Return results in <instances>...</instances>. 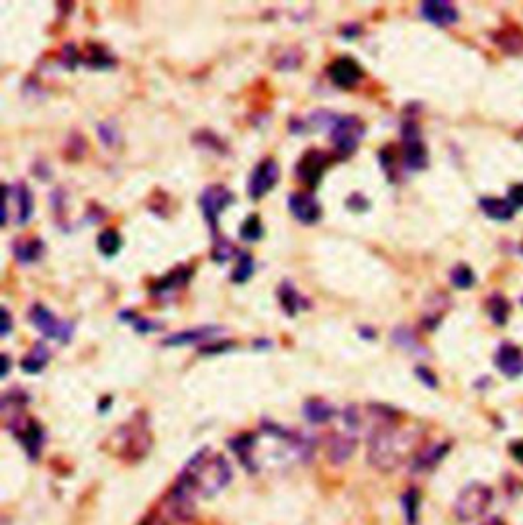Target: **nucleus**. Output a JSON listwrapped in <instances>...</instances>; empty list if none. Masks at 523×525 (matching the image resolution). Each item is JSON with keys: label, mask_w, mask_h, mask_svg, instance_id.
Here are the masks:
<instances>
[{"label": "nucleus", "mask_w": 523, "mask_h": 525, "mask_svg": "<svg viewBox=\"0 0 523 525\" xmlns=\"http://www.w3.org/2000/svg\"><path fill=\"white\" fill-rule=\"evenodd\" d=\"M302 415L313 426H323L335 417V409L323 399H309L302 405Z\"/></svg>", "instance_id": "24"}, {"label": "nucleus", "mask_w": 523, "mask_h": 525, "mask_svg": "<svg viewBox=\"0 0 523 525\" xmlns=\"http://www.w3.org/2000/svg\"><path fill=\"white\" fill-rule=\"evenodd\" d=\"M219 331H223V327L219 326H204V327H195V329H184L172 333L168 337L162 340V346L166 348H182V346H197L200 342L211 340L213 335H217Z\"/></svg>", "instance_id": "14"}, {"label": "nucleus", "mask_w": 523, "mask_h": 525, "mask_svg": "<svg viewBox=\"0 0 523 525\" xmlns=\"http://www.w3.org/2000/svg\"><path fill=\"white\" fill-rule=\"evenodd\" d=\"M480 211L493 219V221H509L515 215V206L509 202V199H497V197H482L478 200Z\"/></svg>", "instance_id": "23"}, {"label": "nucleus", "mask_w": 523, "mask_h": 525, "mask_svg": "<svg viewBox=\"0 0 523 525\" xmlns=\"http://www.w3.org/2000/svg\"><path fill=\"white\" fill-rule=\"evenodd\" d=\"M46 253V244L39 239V237H25V239H19L15 241L13 246V255L17 262L21 264H37Z\"/></svg>", "instance_id": "19"}, {"label": "nucleus", "mask_w": 523, "mask_h": 525, "mask_svg": "<svg viewBox=\"0 0 523 525\" xmlns=\"http://www.w3.org/2000/svg\"><path fill=\"white\" fill-rule=\"evenodd\" d=\"M507 199L509 202L515 206V209H522L523 206V184H513L507 192Z\"/></svg>", "instance_id": "38"}, {"label": "nucleus", "mask_w": 523, "mask_h": 525, "mask_svg": "<svg viewBox=\"0 0 523 525\" xmlns=\"http://www.w3.org/2000/svg\"><path fill=\"white\" fill-rule=\"evenodd\" d=\"M280 178V166L276 162L274 158H264L256 168L253 172L249 174L248 180V197L251 200H260L264 199L272 188L276 186Z\"/></svg>", "instance_id": "10"}, {"label": "nucleus", "mask_w": 523, "mask_h": 525, "mask_svg": "<svg viewBox=\"0 0 523 525\" xmlns=\"http://www.w3.org/2000/svg\"><path fill=\"white\" fill-rule=\"evenodd\" d=\"M4 202L17 204V215H15L17 225L29 223V219L33 217V211H35V202H33V195L25 182H17L15 186L4 184Z\"/></svg>", "instance_id": "13"}, {"label": "nucleus", "mask_w": 523, "mask_h": 525, "mask_svg": "<svg viewBox=\"0 0 523 525\" xmlns=\"http://www.w3.org/2000/svg\"><path fill=\"white\" fill-rule=\"evenodd\" d=\"M346 206L351 213H366V211H370V200L366 199L364 195H360V192H354L346 200Z\"/></svg>", "instance_id": "37"}, {"label": "nucleus", "mask_w": 523, "mask_h": 525, "mask_svg": "<svg viewBox=\"0 0 523 525\" xmlns=\"http://www.w3.org/2000/svg\"><path fill=\"white\" fill-rule=\"evenodd\" d=\"M233 202H235L233 190H229L223 184H211L200 192V211H202V217H204L207 225L211 227L215 237H219V217H221V213L227 206H231Z\"/></svg>", "instance_id": "7"}, {"label": "nucleus", "mask_w": 523, "mask_h": 525, "mask_svg": "<svg viewBox=\"0 0 523 525\" xmlns=\"http://www.w3.org/2000/svg\"><path fill=\"white\" fill-rule=\"evenodd\" d=\"M2 315V329H0V335L2 337H6L8 333H11V329H13V317H11V313H8V309L6 307H2V311H0Z\"/></svg>", "instance_id": "41"}, {"label": "nucleus", "mask_w": 523, "mask_h": 525, "mask_svg": "<svg viewBox=\"0 0 523 525\" xmlns=\"http://www.w3.org/2000/svg\"><path fill=\"white\" fill-rule=\"evenodd\" d=\"M400 141H403V151H400V162L407 172H421L429 164V153L421 139V127L415 119H405L400 125Z\"/></svg>", "instance_id": "5"}, {"label": "nucleus", "mask_w": 523, "mask_h": 525, "mask_svg": "<svg viewBox=\"0 0 523 525\" xmlns=\"http://www.w3.org/2000/svg\"><path fill=\"white\" fill-rule=\"evenodd\" d=\"M327 131H329V141L333 146L335 155L342 160L358 150V146L362 144L366 135V125L356 115H335L333 123Z\"/></svg>", "instance_id": "3"}, {"label": "nucleus", "mask_w": 523, "mask_h": 525, "mask_svg": "<svg viewBox=\"0 0 523 525\" xmlns=\"http://www.w3.org/2000/svg\"><path fill=\"white\" fill-rule=\"evenodd\" d=\"M29 321L33 323V327L48 340H53L57 344H70L74 337L76 326L74 321L68 319H57L55 313L50 311L46 304L35 302L29 311Z\"/></svg>", "instance_id": "6"}, {"label": "nucleus", "mask_w": 523, "mask_h": 525, "mask_svg": "<svg viewBox=\"0 0 523 525\" xmlns=\"http://www.w3.org/2000/svg\"><path fill=\"white\" fill-rule=\"evenodd\" d=\"M80 64H84L90 70H111L117 64V59L109 51H104L102 46L90 43L86 46V50L80 51Z\"/></svg>", "instance_id": "22"}, {"label": "nucleus", "mask_w": 523, "mask_h": 525, "mask_svg": "<svg viewBox=\"0 0 523 525\" xmlns=\"http://www.w3.org/2000/svg\"><path fill=\"white\" fill-rule=\"evenodd\" d=\"M356 450V438L346 433H333L327 440V456L333 464L348 462L349 456Z\"/></svg>", "instance_id": "20"}, {"label": "nucleus", "mask_w": 523, "mask_h": 525, "mask_svg": "<svg viewBox=\"0 0 523 525\" xmlns=\"http://www.w3.org/2000/svg\"><path fill=\"white\" fill-rule=\"evenodd\" d=\"M2 376H6L8 374V368H11V360H8V356L6 354H2Z\"/></svg>", "instance_id": "45"}, {"label": "nucleus", "mask_w": 523, "mask_h": 525, "mask_svg": "<svg viewBox=\"0 0 523 525\" xmlns=\"http://www.w3.org/2000/svg\"><path fill=\"white\" fill-rule=\"evenodd\" d=\"M378 162H380V166H382V172L386 174V178L391 180V182H395L397 180V158H395V148L393 146H386V148H382V150L378 151Z\"/></svg>", "instance_id": "32"}, {"label": "nucleus", "mask_w": 523, "mask_h": 525, "mask_svg": "<svg viewBox=\"0 0 523 525\" xmlns=\"http://www.w3.org/2000/svg\"><path fill=\"white\" fill-rule=\"evenodd\" d=\"M403 503H405V511H407V524H415L417 511H419V495L415 491H409Z\"/></svg>", "instance_id": "36"}, {"label": "nucleus", "mask_w": 523, "mask_h": 525, "mask_svg": "<svg viewBox=\"0 0 523 525\" xmlns=\"http://www.w3.org/2000/svg\"><path fill=\"white\" fill-rule=\"evenodd\" d=\"M51 351L43 342H37L31 350L27 351L21 360V370L27 374H39L46 370V366L50 364Z\"/></svg>", "instance_id": "21"}, {"label": "nucleus", "mask_w": 523, "mask_h": 525, "mask_svg": "<svg viewBox=\"0 0 523 525\" xmlns=\"http://www.w3.org/2000/svg\"><path fill=\"white\" fill-rule=\"evenodd\" d=\"M97 248L104 258H115L123 248V237L117 229H104L97 237Z\"/></svg>", "instance_id": "26"}, {"label": "nucleus", "mask_w": 523, "mask_h": 525, "mask_svg": "<svg viewBox=\"0 0 523 525\" xmlns=\"http://www.w3.org/2000/svg\"><path fill=\"white\" fill-rule=\"evenodd\" d=\"M495 366L509 378H515L523 372L522 350L513 344H503L495 354Z\"/></svg>", "instance_id": "18"}, {"label": "nucleus", "mask_w": 523, "mask_h": 525, "mask_svg": "<svg viewBox=\"0 0 523 525\" xmlns=\"http://www.w3.org/2000/svg\"><path fill=\"white\" fill-rule=\"evenodd\" d=\"M329 153L321 150H307L295 164V176L309 188H317L329 168Z\"/></svg>", "instance_id": "9"}, {"label": "nucleus", "mask_w": 523, "mask_h": 525, "mask_svg": "<svg viewBox=\"0 0 523 525\" xmlns=\"http://www.w3.org/2000/svg\"><path fill=\"white\" fill-rule=\"evenodd\" d=\"M256 272V262L249 251H237V266L231 272L233 284H246Z\"/></svg>", "instance_id": "27"}, {"label": "nucleus", "mask_w": 523, "mask_h": 525, "mask_svg": "<svg viewBox=\"0 0 523 525\" xmlns=\"http://www.w3.org/2000/svg\"><path fill=\"white\" fill-rule=\"evenodd\" d=\"M193 274H195L193 268H188V266H176L174 270H170L168 274L162 276L160 280L151 282L150 293L153 297H164L168 293L180 290V288H184L190 282Z\"/></svg>", "instance_id": "16"}, {"label": "nucleus", "mask_w": 523, "mask_h": 525, "mask_svg": "<svg viewBox=\"0 0 523 525\" xmlns=\"http://www.w3.org/2000/svg\"><path fill=\"white\" fill-rule=\"evenodd\" d=\"M449 280H452V284H454L456 288H460V290H468V288H473L474 286L476 276H474L470 266H466V264H458V266H454V268H452V272H449Z\"/></svg>", "instance_id": "31"}, {"label": "nucleus", "mask_w": 523, "mask_h": 525, "mask_svg": "<svg viewBox=\"0 0 523 525\" xmlns=\"http://www.w3.org/2000/svg\"><path fill=\"white\" fill-rule=\"evenodd\" d=\"M197 137H195V144H199L200 148H204V150H213V151H219V153H225V144L215 135V133H211V131H199V133H195Z\"/></svg>", "instance_id": "34"}, {"label": "nucleus", "mask_w": 523, "mask_h": 525, "mask_svg": "<svg viewBox=\"0 0 523 525\" xmlns=\"http://www.w3.org/2000/svg\"><path fill=\"white\" fill-rule=\"evenodd\" d=\"M360 31H362V29L358 25H346L342 29V35H344L346 39H356V37L360 35Z\"/></svg>", "instance_id": "43"}, {"label": "nucleus", "mask_w": 523, "mask_h": 525, "mask_svg": "<svg viewBox=\"0 0 523 525\" xmlns=\"http://www.w3.org/2000/svg\"><path fill=\"white\" fill-rule=\"evenodd\" d=\"M482 525H507V524H505L501 517H491V519H487Z\"/></svg>", "instance_id": "46"}, {"label": "nucleus", "mask_w": 523, "mask_h": 525, "mask_svg": "<svg viewBox=\"0 0 523 525\" xmlns=\"http://www.w3.org/2000/svg\"><path fill=\"white\" fill-rule=\"evenodd\" d=\"M487 307H489V315H491V319L497 323V326H505L507 323V317H509V311H511V304H509V300L505 299V297H501V295H493L489 302H487Z\"/></svg>", "instance_id": "30"}, {"label": "nucleus", "mask_w": 523, "mask_h": 525, "mask_svg": "<svg viewBox=\"0 0 523 525\" xmlns=\"http://www.w3.org/2000/svg\"><path fill=\"white\" fill-rule=\"evenodd\" d=\"M417 433L395 424L374 427L368 440V460L374 468L382 472L397 470L400 464L415 451Z\"/></svg>", "instance_id": "2"}, {"label": "nucleus", "mask_w": 523, "mask_h": 525, "mask_svg": "<svg viewBox=\"0 0 523 525\" xmlns=\"http://www.w3.org/2000/svg\"><path fill=\"white\" fill-rule=\"evenodd\" d=\"M288 211L302 225H315L323 217V206L313 192L300 190L288 195Z\"/></svg>", "instance_id": "11"}, {"label": "nucleus", "mask_w": 523, "mask_h": 525, "mask_svg": "<svg viewBox=\"0 0 523 525\" xmlns=\"http://www.w3.org/2000/svg\"><path fill=\"white\" fill-rule=\"evenodd\" d=\"M231 464L221 454L202 448L178 475L166 505L176 519H188L195 511V499H209L221 493L231 482Z\"/></svg>", "instance_id": "1"}, {"label": "nucleus", "mask_w": 523, "mask_h": 525, "mask_svg": "<svg viewBox=\"0 0 523 525\" xmlns=\"http://www.w3.org/2000/svg\"><path fill=\"white\" fill-rule=\"evenodd\" d=\"M358 335H360V337H364V340H376V335H378V333L374 331L372 327H360V329H358Z\"/></svg>", "instance_id": "44"}, {"label": "nucleus", "mask_w": 523, "mask_h": 525, "mask_svg": "<svg viewBox=\"0 0 523 525\" xmlns=\"http://www.w3.org/2000/svg\"><path fill=\"white\" fill-rule=\"evenodd\" d=\"M119 319L125 321V323H129V326L133 327L137 333H141V335L151 333V331H155V329L162 327V323H158V321H153V319H148V317H141V315H137L135 311H121V313H119Z\"/></svg>", "instance_id": "28"}, {"label": "nucleus", "mask_w": 523, "mask_h": 525, "mask_svg": "<svg viewBox=\"0 0 523 525\" xmlns=\"http://www.w3.org/2000/svg\"><path fill=\"white\" fill-rule=\"evenodd\" d=\"M141 525H168L164 519H146Z\"/></svg>", "instance_id": "47"}, {"label": "nucleus", "mask_w": 523, "mask_h": 525, "mask_svg": "<svg viewBox=\"0 0 523 525\" xmlns=\"http://www.w3.org/2000/svg\"><path fill=\"white\" fill-rule=\"evenodd\" d=\"M99 137L102 139V144H104L106 148H113V146H117V144H119V131H117L115 123H113V121L100 123V125H99Z\"/></svg>", "instance_id": "35"}, {"label": "nucleus", "mask_w": 523, "mask_h": 525, "mask_svg": "<svg viewBox=\"0 0 523 525\" xmlns=\"http://www.w3.org/2000/svg\"><path fill=\"white\" fill-rule=\"evenodd\" d=\"M276 297H278V302H280L282 311H284L288 317H297L300 311H305V309L311 307L309 299L300 295L299 288H297L291 280L280 282V286L276 288Z\"/></svg>", "instance_id": "17"}, {"label": "nucleus", "mask_w": 523, "mask_h": 525, "mask_svg": "<svg viewBox=\"0 0 523 525\" xmlns=\"http://www.w3.org/2000/svg\"><path fill=\"white\" fill-rule=\"evenodd\" d=\"M421 17L427 23L435 27H449L458 21V10L452 2L446 0H427L421 2Z\"/></svg>", "instance_id": "15"}, {"label": "nucleus", "mask_w": 523, "mask_h": 525, "mask_svg": "<svg viewBox=\"0 0 523 525\" xmlns=\"http://www.w3.org/2000/svg\"><path fill=\"white\" fill-rule=\"evenodd\" d=\"M415 374L419 376V378H421V382L427 384L429 388H435V386H438V378H435V374H433L429 368H425V366H417V368H415Z\"/></svg>", "instance_id": "39"}, {"label": "nucleus", "mask_w": 523, "mask_h": 525, "mask_svg": "<svg viewBox=\"0 0 523 525\" xmlns=\"http://www.w3.org/2000/svg\"><path fill=\"white\" fill-rule=\"evenodd\" d=\"M233 346H235L233 342H221V344H215V346L200 348V354H221V351H229Z\"/></svg>", "instance_id": "40"}, {"label": "nucleus", "mask_w": 523, "mask_h": 525, "mask_svg": "<svg viewBox=\"0 0 523 525\" xmlns=\"http://www.w3.org/2000/svg\"><path fill=\"white\" fill-rule=\"evenodd\" d=\"M233 255H237L235 248H233L227 239H223V237H217V241H215V246H213V250H211V260L217 262V264H225V262H229Z\"/></svg>", "instance_id": "33"}, {"label": "nucleus", "mask_w": 523, "mask_h": 525, "mask_svg": "<svg viewBox=\"0 0 523 525\" xmlns=\"http://www.w3.org/2000/svg\"><path fill=\"white\" fill-rule=\"evenodd\" d=\"M6 426L15 433V438L23 444V448L29 454V458H37L39 456V451L43 448L46 433H43V429L39 427L37 421H33L29 417H23V413H19L15 417H8Z\"/></svg>", "instance_id": "8"}, {"label": "nucleus", "mask_w": 523, "mask_h": 525, "mask_svg": "<svg viewBox=\"0 0 523 525\" xmlns=\"http://www.w3.org/2000/svg\"><path fill=\"white\" fill-rule=\"evenodd\" d=\"M493 503V489L484 482L466 484L454 500V513L460 522H474L482 517Z\"/></svg>", "instance_id": "4"}, {"label": "nucleus", "mask_w": 523, "mask_h": 525, "mask_svg": "<svg viewBox=\"0 0 523 525\" xmlns=\"http://www.w3.org/2000/svg\"><path fill=\"white\" fill-rule=\"evenodd\" d=\"M509 451H511V456H513L517 462H523V440L513 442V444L509 446Z\"/></svg>", "instance_id": "42"}, {"label": "nucleus", "mask_w": 523, "mask_h": 525, "mask_svg": "<svg viewBox=\"0 0 523 525\" xmlns=\"http://www.w3.org/2000/svg\"><path fill=\"white\" fill-rule=\"evenodd\" d=\"M519 253H522V255H523V241H522V246H519Z\"/></svg>", "instance_id": "48"}, {"label": "nucleus", "mask_w": 523, "mask_h": 525, "mask_svg": "<svg viewBox=\"0 0 523 525\" xmlns=\"http://www.w3.org/2000/svg\"><path fill=\"white\" fill-rule=\"evenodd\" d=\"M239 237L248 244H256L264 237V223L260 219V215H249L246 217V221L239 225Z\"/></svg>", "instance_id": "29"}, {"label": "nucleus", "mask_w": 523, "mask_h": 525, "mask_svg": "<svg viewBox=\"0 0 523 525\" xmlns=\"http://www.w3.org/2000/svg\"><path fill=\"white\" fill-rule=\"evenodd\" d=\"M449 451V444H435V446H427L425 450L417 451L415 456H413V468L415 470H431V468H435L442 460H444V456Z\"/></svg>", "instance_id": "25"}, {"label": "nucleus", "mask_w": 523, "mask_h": 525, "mask_svg": "<svg viewBox=\"0 0 523 525\" xmlns=\"http://www.w3.org/2000/svg\"><path fill=\"white\" fill-rule=\"evenodd\" d=\"M327 78L331 80V84H333L335 88L351 90V88L364 78V68H362L354 57L342 55V57L333 59V62L327 66Z\"/></svg>", "instance_id": "12"}]
</instances>
